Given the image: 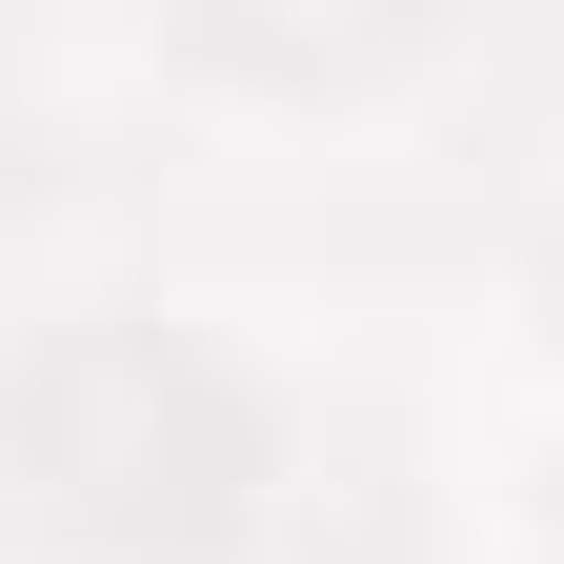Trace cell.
Here are the masks:
<instances>
[{"label":"cell","mask_w":564,"mask_h":564,"mask_svg":"<svg viewBox=\"0 0 564 564\" xmlns=\"http://www.w3.org/2000/svg\"><path fill=\"white\" fill-rule=\"evenodd\" d=\"M262 505V403L202 323H41L21 343V524L61 564H202Z\"/></svg>","instance_id":"6da1fadb"}]
</instances>
